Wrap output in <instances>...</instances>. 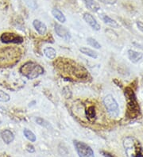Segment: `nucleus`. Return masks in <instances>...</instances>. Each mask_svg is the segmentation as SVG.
<instances>
[{"label": "nucleus", "instance_id": "19", "mask_svg": "<svg viewBox=\"0 0 143 157\" xmlns=\"http://www.w3.org/2000/svg\"><path fill=\"white\" fill-rule=\"evenodd\" d=\"M86 114H87V117H88V119H90V120H91V119L95 118V107H94L93 105H92V106H89V107L88 108Z\"/></svg>", "mask_w": 143, "mask_h": 157}, {"label": "nucleus", "instance_id": "23", "mask_svg": "<svg viewBox=\"0 0 143 157\" xmlns=\"http://www.w3.org/2000/svg\"><path fill=\"white\" fill-rule=\"evenodd\" d=\"M99 1H100V2H103V3L105 4H114L115 2H116L117 0H99Z\"/></svg>", "mask_w": 143, "mask_h": 157}, {"label": "nucleus", "instance_id": "16", "mask_svg": "<svg viewBox=\"0 0 143 157\" xmlns=\"http://www.w3.org/2000/svg\"><path fill=\"white\" fill-rule=\"evenodd\" d=\"M44 53L46 57L50 59H54L57 56V52L54 48L51 47H47L44 49Z\"/></svg>", "mask_w": 143, "mask_h": 157}, {"label": "nucleus", "instance_id": "3", "mask_svg": "<svg viewBox=\"0 0 143 157\" xmlns=\"http://www.w3.org/2000/svg\"><path fill=\"white\" fill-rule=\"evenodd\" d=\"M125 96L127 101V113L126 114L130 118L136 117L139 114L140 108L135 94L130 87H126L125 89Z\"/></svg>", "mask_w": 143, "mask_h": 157}, {"label": "nucleus", "instance_id": "7", "mask_svg": "<svg viewBox=\"0 0 143 157\" xmlns=\"http://www.w3.org/2000/svg\"><path fill=\"white\" fill-rule=\"evenodd\" d=\"M55 32L57 34V36L63 38L65 40H69L71 39V34L69 33V31L65 28V27L62 26L60 24L56 23L55 25Z\"/></svg>", "mask_w": 143, "mask_h": 157}, {"label": "nucleus", "instance_id": "9", "mask_svg": "<svg viewBox=\"0 0 143 157\" xmlns=\"http://www.w3.org/2000/svg\"><path fill=\"white\" fill-rule=\"evenodd\" d=\"M33 25L35 28L38 33L40 35H45L47 31V26L46 25L45 23L41 21L40 20L35 19L34 21H33Z\"/></svg>", "mask_w": 143, "mask_h": 157}, {"label": "nucleus", "instance_id": "5", "mask_svg": "<svg viewBox=\"0 0 143 157\" xmlns=\"http://www.w3.org/2000/svg\"><path fill=\"white\" fill-rule=\"evenodd\" d=\"M103 105L111 116H117L118 113V104L111 94H107L103 98Z\"/></svg>", "mask_w": 143, "mask_h": 157}, {"label": "nucleus", "instance_id": "4", "mask_svg": "<svg viewBox=\"0 0 143 157\" xmlns=\"http://www.w3.org/2000/svg\"><path fill=\"white\" fill-rule=\"evenodd\" d=\"M73 144L79 157H95L92 147L84 142L75 140H73Z\"/></svg>", "mask_w": 143, "mask_h": 157}, {"label": "nucleus", "instance_id": "14", "mask_svg": "<svg viewBox=\"0 0 143 157\" xmlns=\"http://www.w3.org/2000/svg\"><path fill=\"white\" fill-rule=\"evenodd\" d=\"M52 14H53V16L55 17L56 19L58 20L60 22L65 23V21H66V17L64 15V13H62L61 10H58V9H56V8L55 9H53V10H52Z\"/></svg>", "mask_w": 143, "mask_h": 157}, {"label": "nucleus", "instance_id": "2", "mask_svg": "<svg viewBox=\"0 0 143 157\" xmlns=\"http://www.w3.org/2000/svg\"><path fill=\"white\" fill-rule=\"evenodd\" d=\"M20 72L29 79H34L44 73V68L38 63L29 61L20 67Z\"/></svg>", "mask_w": 143, "mask_h": 157}, {"label": "nucleus", "instance_id": "20", "mask_svg": "<svg viewBox=\"0 0 143 157\" xmlns=\"http://www.w3.org/2000/svg\"><path fill=\"white\" fill-rule=\"evenodd\" d=\"M10 99V97L9 94L5 91L0 90V101L6 102V101H9Z\"/></svg>", "mask_w": 143, "mask_h": 157}, {"label": "nucleus", "instance_id": "6", "mask_svg": "<svg viewBox=\"0 0 143 157\" xmlns=\"http://www.w3.org/2000/svg\"><path fill=\"white\" fill-rule=\"evenodd\" d=\"M0 40L5 44H21L23 42V37L14 33H3L0 36Z\"/></svg>", "mask_w": 143, "mask_h": 157}, {"label": "nucleus", "instance_id": "22", "mask_svg": "<svg viewBox=\"0 0 143 157\" xmlns=\"http://www.w3.org/2000/svg\"><path fill=\"white\" fill-rule=\"evenodd\" d=\"M26 150H27V151L30 152V153H33V152H34L35 151L34 147V146L30 144H29L26 145Z\"/></svg>", "mask_w": 143, "mask_h": 157}, {"label": "nucleus", "instance_id": "13", "mask_svg": "<svg viewBox=\"0 0 143 157\" xmlns=\"http://www.w3.org/2000/svg\"><path fill=\"white\" fill-rule=\"evenodd\" d=\"M80 52H81V53L86 55V56L93 58V59H96V58L98 57L97 52H95L94 50L91 49V48H87V47H82V48H80Z\"/></svg>", "mask_w": 143, "mask_h": 157}, {"label": "nucleus", "instance_id": "10", "mask_svg": "<svg viewBox=\"0 0 143 157\" xmlns=\"http://www.w3.org/2000/svg\"><path fill=\"white\" fill-rule=\"evenodd\" d=\"M1 137L6 144H9L14 140V134L9 129H5L1 132Z\"/></svg>", "mask_w": 143, "mask_h": 157}, {"label": "nucleus", "instance_id": "8", "mask_svg": "<svg viewBox=\"0 0 143 157\" xmlns=\"http://www.w3.org/2000/svg\"><path fill=\"white\" fill-rule=\"evenodd\" d=\"M84 19L86 22L88 23L90 26L92 27V29L95 31H99L100 29V25H99L98 21H96L95 17L89 13H84Z\"/></svg>", "mask_w": 143, "mask_h": 157}, {"label": "nucleus", "instance_id": "18", "mask_svg": "<svg viewBox=\"0 0 143 157\" xmlns=\"http://www.w3.org/2000/svg\"><path fill=\"white\" fill-rule=\"evenodd\" d=\"M87 41H88V43L89 45H91L92 47H94L95 48H97V49H99V48H101V44H99L97 40H95V39L92 38V37H88V38L87 39Z\"/></svg>", "mask_w": 143, "mask_h": 157}, {"label": "nucleus", "instance_id": "12", "mask_svg": "<svg viewBox=\"0 0 143 157\" xmlns=\"http://www.w3.org/2000/svg\"><path fill=\"white\" fill-rule=\"evenodd\" d=\"M86 6L93 12H98L100 10V6L95 0H84Z\"/></svg>", "mask_w": 143, "mask_h": 157}, {"label": "nucleus", "instance_id": "24", "mask_svg": "<svg viewBox=\"0 0 143 157\" xmlns=\"http://www.w3.org/2000/svg\"><path fill=\"white\" fill-rule=\"evenodd\" d=\"M101 154L103 155L104 157H116L114 155H112V154L109 153L107 151H101Z\"/></svg>", "mask_w": 143, "mask_h": 157}, {"label": "nucleus", "instance_id": "1", "mask_svg": "<svg viewBox=\"0 0 143 157\" xmlns=\"http://www.w3.org/2000/svg\"><path fill=\"white\" fill-rule=\"evenodd\" d=\"M123 147L126 157H143L141 143L133 136H127L123 140Z\"/></svg>", "mask_w": 143, "mask_h": 157}, {"label": "nucleus", "instance_id": "21", "mask_svg": "<svg viewBox=\"0 0 143 157\" xmlns=\"http://www.w3.org/2000/svg\"><path fill=\"white\" fill-rule=\"evenodd\" d=\"M36 122L38 123V124H40V125H42V126L46 127V128L50 126V123H48L47 121H45L44 119L41 118V117H38V118H36Z\"/></svg>", "mask_w": 143, "mask_h": 157}, {"label": "nucleus", "instance_id": "17", "mask_svg": "<svg viewBox=\"0 0 143 157\" xmlns=\"http://www.w3.org/2000/svg\"><path fill=\"white\" fill-rule=\"evenodd\" d=\"M23 134L26 136L27 140H30V142H35L37 140V137L35 134L31 130L28 129V128H25L23 130Z\"/></svg>", "mask_w": 143, "mask_h": 157}, {"label": "nucleus", "instance_id": "15", "mask_svg": "<svg viewBox=\"0 0 143 157\" xmlns=\"http://www.w3.org/2000/svg\"><path fill=\"white\" fill-rule=\"evenodd\" d=\"M101 18L106 24L111 25L113 28H118V27H119V25L117 23V21H115V20L112 19V18L109 17V16L105 15V14H102Z\"/></svg>", "mask_w": 143, "mask_h": 157}, {"label": "nucleus", "instance_id": "11", "mask_svg": "<svg viewBox=\"0 0 143 157\" xmlns=\"http://www.w3.org/2000/svg\"><path fill=\"white\" fill-rule=\"evenodd\" d=\"M128 57L132 63H136L141 60V58L143 57V54L141 52H136L134 50L130 49L128 50Z\"/></svg>", "mask_w": 143, "mask_h": 157}, {"label": "nucleus", "instance_id": "25", "mask_svg": "<svg viewBox=\"0 0 143 157\" xmlns=\"http://www.w3.org/2000/svg\"><path fill=\"white\" fill-rule=\"evenodd\" d=\"M136 24H137V28H138V29H139V30H141V32L143 33V22L138 21H137V23H136Z\"/></svg>", "mask_w": 143, "mask_h": 157}]
</instances>
